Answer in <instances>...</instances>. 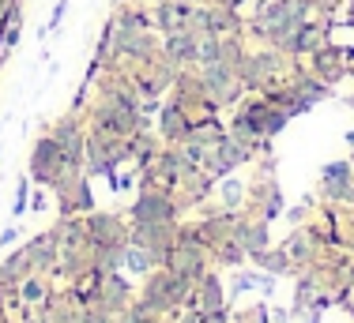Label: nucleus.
I'll use <instances>...</instances> for the list:
<instances>
[{"label":"nucleus","instance_id":"32","mask_svg":"<svg viewBox=\"0 0 354 323\" xmlns=\"http://www.w3.org/2000/svg\"><path fill=\"white\" fill-rule=\"evenodd\" d=\"M0 323H8V304H4V290H0Z\"/></svg>","mask_w":354,"mask_h":323},{"label":"nucleus","instance_id":"19","mask_svg":"<svg viewBox=\"0 0 354 323\" xmlns=\"http://www.w3.org/2000/svg\"><path fill=\"white\" fill-rule=\"evenodd\" d=\"M252 267L257 271H268V275H275V278H283V275H294V263L286 260V252L283 248H264V252H252Z\"/></svg>","mask_w":354,"mask_h":323},{"label":"nucleus","instance_id":"22","mask_svg":"<svg viewBox=\"0 0 354 323\" xmlns=\"http://www.w3.org/2000/svg\"><path fill=\"white\" fill-rule=\"evenodd\" d=\"M91 252H95V271L98 275L124 271V244H106V248H91Z\"/></svg>","mask_w":354,"mask_h":323},{"label":"nucleus","instance_id":"3","mask_svg":"<svg viewBox=\"0 0 354 323\" xmlns=\"http://www.w3.org/2000/svg\"><path fill=\"white\" fill-rule=\"evenodd\" d=\"M196 75L204 83V90L212 95L223 109H234L241 98H245V87H241L238 72L223 61H212V64H196Z\"/></svg>","mask_w":354,"mask_h":323},{"label":"nucleus","instance_id":"14","mask_svg":"<svg viewBox=\"0 0 354 323\" xmlns=\"http://www.w3.org/2000/svg\"><path fill=\"white\" fill-rule=\"evenodd\" d=\"M162 57L174 68H196V38H192V30L185 27V30L162 34Z\"/></svg>","mask_w":354,"mask_h":323},{"label":"nucleus","instance_id":"34","mask_svg":"<svg viewBox=\"0 0 354 323\" xmlns=\"http://www.w3.org/2000/svg\"><path fill=\"white\" fill-rule=\"evenodd\" d=\"M347 8H351V19L347 23H354V0H347Z\"/></svg>","mask_w":354,"mask_h":323},{"label":"nucleus","instance_id":"4","mask_svg":"<svg viewBox=\"0 0 354 323\" xmlns=\"http://www.w3.org/2000/svg\"><path fill=\"white\" fill-rule=\"evenodd\" d=\"M181 207H177L174 192H158V188H140V195L129 207V222H177Z\"/></svg>","mask_w":354,"mask_h":323},{"label":"nucleus","instance_id":"17","mask_svg":"<svg viewBox=\"0 0 354 323\" xmlns=\"http://www.w3.org/2000/svg\"><path fill=\"white\" fill-rule=\"evenodd\" d=\"M27 275H35V267H30V252H27V244H23V248H15L8 260H0V286H19Z\"/></svg>","mask_w":354,"mask_h":323},{"label":"nucleus","instance_id":"18","mask_svg":"<svg viewBox=\"0 0 354 323\" xmlns=\"http://www.w3.org/2000/svg\"><path fill=\"white\" fill-rule=\"evenodd\" d=\"M226 135V124H223V117H192V132H189V139L192 143H200V147H207L212 150L218 139Z\"/></svg>","mask_w":354,"mask_h":323},{"label":"nucleus","instance_id":"6","mask_svg":"<svg viewBox=\"0 0 354 323\" xmlns=\"http://www.w3.org/2000/svg\"><path fill=\"white\" fill-rule=\"evenodd\" d=\"M83 226H87V244L91 248H106V244H129V226L121 215L113 211H91L83 215Z\"/></svg>","mask_w":354,"mask_h":323},{"label":"nucleus","instance_id":"16","mask_svg":"<svg viewBox=\"0 0 354 323\" xmlns=\"http://www.w3.org/2000/svg\"><path fill=\"white\" fill-rule=\"evenodd\" d=\"M196 309L200 312H223L226 309V286L215 271H207L196 282Z\"/></svg>","mask_w":354,"mask_h":323},{"label":"nucleus","instance_id":"10","mask_svg":"<svg viewBox=\"0 0 354 323\" xmlns=\"http://www.w3.org/2000/svg\"><path fill=\"white\" fill-rule=\"evenodd\" d=\"M306 68L317 75V79H324L328 87L351 79V68H347V61H343V46H332V41H324L313 57H306Z\"/></svg>","mask_w":354,"mask_h":323},{"label":"nucleus","instance_id":"30","mask_svg":"<svg viewBox=\"0 0 354 323\" xmlns=\"http://www.w3.org/2000/svg\"><path fill=\"white\" fill-rule=\"evenodd\" d=\"M212 4H223V8H234V12H241V8L249 4V0H212Z\"/></svg>","mask_w":354,"mask_h":323},{"label":"nucleus","instance_id":"36","mask_svg":"<svg viewBox=\"0 0 354 323\" xmlns=\"http://www.w3.org/2000/svg\"><path fill=\"white\" fill-rule=\"evenodd\" d=\"M351 166H354V147H351Z\"/></svg>","mask_w":354,"mask_h":323},{"label":"nucleus","instance_id":"23","mask_svg":"<svg viewBox=\"0 0 354 323\" xmlns=\"http://www.w3.org/2000/svg\"><path fill=\"white\" fill-rule=\"evenodd\" d=\"M245 195H249V188H245L241 181H234V173L223 177V188H218V207L241 211V207H245Z\"/></svg>","mask_w":354,"mask_h":323},{"label":"nucleus","instance_id":"1","mask_svg":"<svg viewBox=\"0 0 354 323\" xmlns=\"http://www.w3.org/2000/svg\"><path fill=\"white\" fill-rule=\"evenodd\" d=\"M64 155L61 147H57V139L49 132H41L35 139V147H30V158H27V177L30 184H38V188H53L57 181H61L64 173Z\"/></svg>","mask_w":354,"mask_h":323},{"label":"nucleus","instance_id":"13","mask_svg":"<svg viewBox=\"0 0 354 323\" xmlns=\"http://www.w3.org/2000/svg\"><path fill=\"white\" fill-rule=\"evenodd\" d=\"M192 8H196V4H185V0H155V4H151V19H155V30H158V34L185 30V27H189Z\"/></svg>","mask_w":354,"mask_h":323},{"label":"nucleus","instance_id":"11","mask_svg":"<svg viewBox=\"0 0 354 323\" xmlns=\"http://www.w3.org/2000/svg\"><path fill=\"white\" fill-rule=\"evenodd\" d=\"M27 252H30V267H35V275H49V278H53L57 263H61V241H57L53 226L30 237Z\"/></svg>","mask_w":354,"mask_h":323},{"label":"nucleus","instance_id":"35","mask_svg":"<svg viewBox=\"0 0 354 323\" xmlns=\"http://www.w3.org/2000/svg\"><path fill=\"white\" fill-rule=\"evenodd\" d=\"M347 106H351V109H354V95H347Z\"/></svg>","mask_w":354,"mask_h":323},{"label":"nucleus","instance_id":"27","mask_svg":"<svg viewBox=\"0 0 354 323\" xmlns=\"http://www.w3.org/2000/svg\"><path fill=\"white\" fill-rule=\"evenodd\" d=\"M64 12H68V0H57V8H53V15H49V23H46V34L49 30H57L64 23Z\"/></svg>","mask_w":354,"mask_h":323},{"label":"nucleus","instance_id":"12","mask_svg":"<svg viewBox=\"0 0 354 323\" xmlns=\"http://www.w3.org/2000/svg\"><path fill=\"white\" fill-rule=\"evenodd\" d=\"M136 301V286L129 282V278L121 275V271H113V275H102V290H98V304H102L106 312H113V316H121L129 304Z\"/></svg>","mask_w":354,"mask_h":323},{"label":"nucleus","instance_id":"5","mask_svg":"<svg viewBox=\"0 0 354 323\" xmlns=\"http://www.w3.org/2000/svg\"><path fill=\"white\" fill-rule=\"evenodd\" d=\"M166 267L174 271V275L189 278V282H200V278L212 271V248H207L204 241H196V237H189V241H177L170 260H166Z\"/></svg>","mask_w":354,"mask_h":323},{"label":"nucleus","instance_id":"33","mask_svg":"<svg viewBox=\"0 0 354 323\" xmlns=\"http://www.w3.org/2000/svg\"><path fill=\"white\" fill-rule=\"evenodd\" d=\"M347 147H354V128L347 132Z\"/></svg>","mask_w":354,"mask_h":323},{"label":"nucleus","instance_id":"24","mask_svg":"<svg viewBox=\"0 0 354 323\" xmlns=\"http://www.w3.org/2000/svg\"><path fill=\"white\" fill-rule=\"evenodd\" d=\"M230 323H272V309H268L264 301L260 304H252V309H241V312H234Z\"/></svg>","mask_w":354,"mask_h":323},{"label":"nucleus","instance_id":"20","mask_svg":"<svg viewBox=\"0 0 354 323\" xmlns=\"http://www.w3.org/2000/svg\"><path fill=\"white\" fill-rule=\"evenodd\" d=\"M245 57H249V38H245V34H226V38H223V53H218V61L230 64L234 72H238V68L245 64Z\"/></svg>","mask_w":354,"mask_h":323},{"label":"nucleus","instance_id":"9","mask_svg":"<svg viewBox=\"0 0 354 323\" xmlns=\"http://www.w3.org/2000/svg\"><path fill=\"white\" fill-rule=\"evenodd\" d=\"M351 188H354V166H351V158L328 162V166L320 169V184H317L320 203H343Z\"/></svg>","mask_w":354,"mask_h":323},{"label":"nucleus","instance_id":"21","mask_svg":"<svg viewBox=\"0 0 354 323\" xmlns=\"http://www.w3.org/2000/svg\"><path fill=\"white\" fill-rule=\"evenodd\" d=\"M155 267L158 263H155V256H151L147 248H140V244H124V271H129V275L147 278Z\"/></svg>","mask_w":354,"mask_h":323},{"label":"nucleus","instance_id":"25","mask_svg":"<svg viewBox=\"0 0 354 323\" xmlns=\"http://www.w3.org/2000/svg\"><path fill=\"white\" fill-rule=\"evenodd\" d=\"M27 199H30V177L23 173L19 181H15V203H12V218H23V215H27Z\"/></svg>","mask_w":354,"mask_h":323},{"label":"nucleus","instance_id":"29","mask_svg":"<svg viewBox=\"0 0 354 323\" xmlns=\"http://www.w3.org/2000/svg\"><path fill=\"white\" fill-rule=\"evenodd\" d=\"M15 237H19V226H8L4 233H0V244H12Z\"/></svg>","mask_w":354,"mask_h":323},{"label":"nucleus","instance_id":"2","mask_svg":"<svg viewBox=\"0 0 354 323\" xmlns=\"http://www.w3.org/2000/svg\"><path fill=\"white\" fill-rule=\"evenodd\" d=\"M46 132L57 139V147H61V155H64V166L83 169V155H87V121H83V113L57 117V124H49Z\"/></svg>","mask_w":354,"mask_h":323},{"label":"nucleus","instance_id":"15","mask_svg":"<svg viewBox=\"0 0 354 323\" xmlns=\"http://www.w3.org/2000/svg\"><path fill=\"white\" fill-rule=\"evenodd\" d=\"M109 19H113L117 27H124V30H155L151 4H143V0H121V4L113 8V15H109Z\"/></svg>","mask_w":354,"mask_h":323},{"label":"nucleus","instance_id":"28","mask_svg":"<svg viewBox=\"0 0 354 323\" xmlns=\"http://www.w3.org/2000/svg\"><path fill=\"white\" fill-rule=\"evenodd\" d=\"M204 323H230V312H204Z\"/></svg>","mask_w":354,"mask_h":323},{"label":"nucleus","instance_id":"26","mask_svg":"<svg viewBox=\"0 0 354 323\" xmlns=\"http://www.w3.org/2000/svg\"><path fill=\"white\" fill-rule=\"evenodd\" d=\"M91 90H95V83L80 79V87H75V95H72V106H68V113H83V106H87Z\"/></svg>","mask_w":354,"mask_h":323},{"label":"nucleus","instance_id":"7","mask_svg":"<svg viewBox=\"0 0 354 323\" xmlns=\"http://www.w3.org/2000/svg\"><path fill=\"white\" fill-rule=\"evenodd\" d=\"M189 132H192V113L177 98L166 95L162 109H158V139H162L166 147H177V143L189 139Z\"/></svg>","mask_w":354,"mask_h":323},{"label":"nucleus","instance_id":"31","mask_svg":"<svg viewBox=\"0 0 354 323\" xmlns=\"http://www.w3.org/2000/svg\"><path fill=\"white\" fill-rule=\"evenodd\" d=\"M30 207L41 211V207H46V195H41V192H38V195H30Z\"/></svg>","mask_w":354,"mask_h":323},{"label":"nucleus","instance_id":"8","mask_svg":"<svg viewBox=\"0 0 354 323\" xmlns=\"http://www.w3.org/2000/svg\"><path fill=\"white\" fill-rule=\"evenodd\" d=\"M279 248L286 252V260L294 263V275H298V271L313 267V263L320 260L324 244H320V237L313 233V226H294V233L286 237V241L279 244Z\"/></svg>","mask_w":354,"mask_h":323}]
</instances>
